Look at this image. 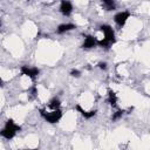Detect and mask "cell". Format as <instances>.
Returning <instances> with one entry per match:
<instances>
[{
  "mask_svg": "<svg viewBox=\"0 0 150 150\" xmlns=\"http://www.w3.org/2000/svg\"><path fill=\"white\" fill-rule=\"evenodd\" d=\"M20 130H21V127L18 125V124H15V122L13 120H7L6 121V124H5V128L0 131V135L2 137H5L6 139H11Z\"/></svg>",
  "mask_w": 150,
  "mask_h": 150,
  "instance_id": "6da1fadb",
  "label": "cell"
},
{
  "mask_svg": "<svg viewBox=\"0 0 150 150\" xmlns=\"http://www.w3.org/2000/svg\"><path fill=\"white\" fill-rule=\"evenodd\" d=\"M104 5H105V8L107 11H114L116 8L115 4H114V0H101Z\"/></svg>",
  "mask_w": 150,
  "mask_h": 150,
  "instance_id": "7c38bea8",
  "label": "cell"
},
{
  "mask_svg": "<svg viewBox=\"0 0 150 150\" xmlns=\"http://www.w3.org/2000/svg\"><path fill=\"white\" fill-rule=\"evenodd\" d=\"M76 110L77 111H80L81 112V115L84 117V118H91V117H94L95 115H96V110H90V111H86V110H83L79 104L76 105Z\"/></svg>",
  "mask_w": 150,
  "mask_h": 150,
  "instance_id": "9c48e42d",
  "label": "cell"
},
{
  "mask_svg": "<svg viewBox=\"0 0 150 150\" xmlns=\"http://www.w3.org/2000/svg\"><path fill=\"white\" fill-rule=\"evenodd\" d=\"M108 102H109L110 105L116 107V103H117V96H116V94H115L112 90H109V93H108Z\"/></svg>",
  "mask_w": 150,
  "mask_h": 150,
  "instance_id": "30bf717a",
  "label": "cell"
},
{
  "mask_svg": "<svg viewBox=\"0 0 150 150\" xmlns=\"http://www.w3.org/2000/svg\"><path fill=\"white\" fill-rule=\"evenodd\" d=\"M123 110H117L116 112H114V115L111 116V120L112 121H117V120H120L121 117H122V115H123Z\"/></svg>",
  "mask_w": 150,
  "mask_h": 150,
  "instance_id": "5bb4252c",
  "label": "cell"
},
{
  "mask_svg": "<svg viewBox=\"0 0 150 150\" xmlns=\"http://www.w3.org/2000/svg\"><path fill=\"white\" fill-rule=\"evenodd\" d=\"M100 30L104 34V38L107 39V40H109L111 43H114L115 41H116V39H115V33H114V29L109 26V25H102L101 27H100Z\"/></svg>",
  "mask_w": 150,
  "mask_h": 150,
  "instance_id": "3957f363",
  "label": "cell"
},
{
  "mask_svg": "<svg viewBox=\"0 0 150 150\" xmlns=\"http://www.w3.org/2000/svg\"><path fill=\"white\" fill-rule=\"evenodd\" d=\"M70 75H71L73 77H80V76H81V71L77 70V69H73V70L70 71Z\"/></svg>",
  "mask_w": 150,
  "mask_h": 150,
  "instance_id": "9a60e30c",
  "label": "cell"
},
{
  "mask_svg": "<svg viewBox=\"0 0 150 150\" xmlns=\"http://www.w3.org/2000/svg\"><path fill=\"white\" fill-rule=\"evenodd\" d=\"M129 16H130V13L129 12H118V13L115 14L114 21L116 22V25L118 27H123L125 25L127 20L129 19Z\"/></svg>",
  "mask_w": 150,
  "mask_h": 150,
  "instance_id": "5b68a950",
  "label": "cell"
},
{
  "mask_svg": "<svg viewBox=\"0 0 150 150\" xmlns=\"http://www.w3.org/2000/svg\"><path fill=\"white\" fill-rule=\"evenodd\" d=\"M97 66H98V68H100V69H103V70H105V69H107V63H105V62H100Z\"/></svg>",
  "mask_w": 150,
  "mask_h": 150,
  "instance_id": "2e32d148",
  "label": "cell"
},
{
  "mask_svg": "<svg viewBox=\"0 0 150 150\" xmlns=\"http://www.w3.org/2000/svg\"><path fill=\"white\" fill-rule=\"evenodd\" d=\"M60 105H61V102H60V100H59V98H56V97L52 98V100L49 101V104H48V107H49L50 109H53V110L59 109V108H60Z\"/></svg>",
  "mask_w": 150,
  "mask_h": 150,
  "instance_id": "8fae6325",
  "label": "cell"
},
{
  "mask_svg": "<svg viewBox=\"0 0 150 150\" xmlns=\"http://www.w3.org/2000/svg\"><path fill=\"white\" fill-rule=\"evenodd\" d=\"M60 12H61L63 15H66V16L70 15V13L73 12V6H71V4H70L68 0H61Z\"/></svg>",
  "mask_w": 150,
  "mask_h": 150,
  "instance_id": "8992f818",
  "label": "cell"
},
{
  "mask_svg": "<svg viewBox=\"0 0 150 150\" xmlns=\"http://www.w3.org/2000/svg\"><path fill=\"white\" fill-rule=\"evenodd\" d=\"M29 91H30L33 95H36V94H38V91H36V87H35V86H33V87L29 89Z\"/></svg>",
  "mask_w": 150,
  "mask_h": 150,
  "instance_id": "e0dca14e",
  "label": "cell"
},
{
  "mask_svg": "<svg viewBox=\"0 0 150 150\" xmlns=\"http://www.w3.org/2000/svg\"><path fill=\"white\" fill-rule=\"evenodd\" d=\"M75 28H76V26L73 25V23H62V25H60V26L57 27L56 32H57L59 34H62V33H66V32H68V30H73V29H75Z\"/></svg>",
  "mask_w": 150,
  "mask_h": 150,
  "instance_id": "ba28073f",
  "label": "cell"
},
{
  "mask_svg": "<svg viewBox=\"0 0 150 150\" xmlns=\"http://www.w3.org/2000/svg\"><path fill=\"white\" fill-rule=\"evenodd\" d=\"M40 115L49 123H57L61 117H62V111L60 109H56V110H53L52 112H46L43 109H40Z\"/></svg>",
  "mask_w": 150,
  "mask_h": 150,
  "instance_id": "7a4b0ae2",
  "label": "cell"
},
{
  "mask_svg": "<svg viewBox=\"0 0 150 150\" xmlns=\"http://www.w3.org/2000/svg\"><path fill=\"white\" fill-rule=\"evenodd\" d=\"M39 73H40V70H39L36 67H33V68H29L28 66H22V67H21V74L28 76V77L32 79L33 81L38 77Z\"/></svg>",
  "mask_w": 150,
  "mask_h": 150,
  "instance_id": "277c9868",
  "label": "cell"
},
{
  "mask_svg": "<svg viewBox=\"0 0 150 150\" xmlns=\"http://www.w3.org/2000/svg\"><path fill=\"white\" fill-rule=\"evenodd\" d=\"M97 45H98V46H101L102 48H103V47H104V48H109V47H110V45H111V42H110L109 40H107L105 38H103L102 40L97 41Z\"/></svg>",
  "mask_w": 150,
  "mask_h": 150,
  "instance_id": "4fadbf2b",
  "label": "cell"
},
{
  "mask_svg": "<svg viewBox=\"0 0 150 150\" xmlns=\"http://www.w3.org/2000/svg\"><path fill=\"white\" fill-rule=\"evenodd\" d=\"M96 45H97V40H96L94 36L88 35V36H86V39H84V42H83V45H82V48L89 49V48L95 47Z\"/></svg>",
  "mask_w": 150,
  "mask_h": 150,
  "instance_id": "52a82bcc",
  "label": "cell"
}]
</instances>
